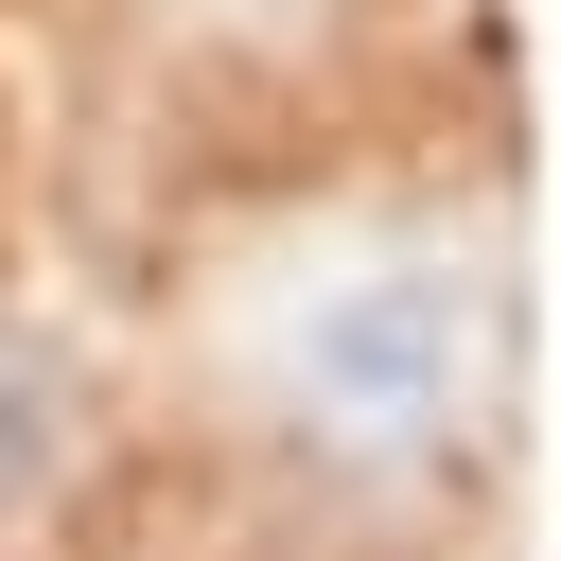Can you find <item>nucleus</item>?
<instances>
[{
	"instance_id": "1",
	"label": "nucleus",
	"mask_w": 561,
	"mask_h": 561,
	"mask_svg": "<svg viewBox=\"0 0 561 561\" xmlns=\"http://www.w3.org/2000/svg\"><path fill=\"white\" fill-rule=\"evenodd\" d=\"M508 403V280L456 263V245H386V263H333L298 316H280V421L351 473H421L456 456L473 421Z\"/></svg>"
},
{
	"instance_id": "2",
	"label": "nucleus",
	"mask_w": 561,
	"mask_h": 561,
	"mask_svg": "<svg viewBox=\"0 0 561 561\" xmlns=\"http://www.w3.org/2000/svg\"><path fill=\"white\" fill-rule=\"evenodd\" d=\"M53 456H70V368H53V351H35L18 316H0V508H18V491H35Z\"/></svg>"
}]
</instances>
